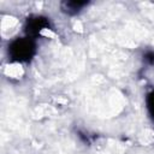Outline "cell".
I'll use <instances>...</instances> for the list:
<instances>
[{"label": "cell", "instance_id": "obj_1", "mask_svg": "<svg viewBox=\"0 0 154 154\" xmlns=\"http://www.w3.org/2000/svg\"><path fill=\"white\" fill-rule=\"evenodd\" d=\"M36 51L35 42L31 37H18L13 40L8 46V55L13 61L25 63L29 61Z\"/></svg>", "mask_w": 154, "mask_h": 154}, {"label": "cell", "instance_id": "obj_2", "mask_svg": "<svg viewBox=\"0 0 154 154\" xmlns=\"http://www.w3.org/2000/svg\"><path fill=\"white\" fill-rule=\"evenodd\" d=\"M49 29V20L42 16H32L26 19L25 31L29 37H36L43 30Z\"/></svg>", "mask_w": 154, "mask_h": 154}, {"label": "cell", "instance_id": "obj_3", "mask_svg": "<svg viewBox=\"0 0 154 154\" xmlns=\"http://www.w3.org/2000/svg\"><path fill=\"white\" fill-rule=\"evenodd\" d=\"M87 5H88L87 1H64V2H61V10L65 13L73 16L78 12H81V10Z\"/></svg>", "mask_w": 154, "mask_h": 154}, {"label": "cell", "instance_id": "obj_4", "mask_svg": "<svg viewBox=\"0 0 154 154\" xmlns=\"http://www.w3.org/2000/svg\"><path fill=\"white\" fill-rule=\"evenodd\" d=\"M146 102H147V108L149 111V114L154 119V90H152L150 93H148L147 99H146Z\"/></svg>", "mask_w": 154, "mask_h": 154}, {"label": "cell", "instance_id": "obj_5", "mask_svg": "<svg viewBox=\"0 0 154 154\" xmlns=\"http://www.w3.org/2000/svg\"><path fill=\"white\" fill-rule=\"evenodd\" d=\"M144 60L149 64V65H154V52L153 51H148L144 54Z\"/></svg>", "mask_w": 154, "mask_h": 154}]
</instances>
